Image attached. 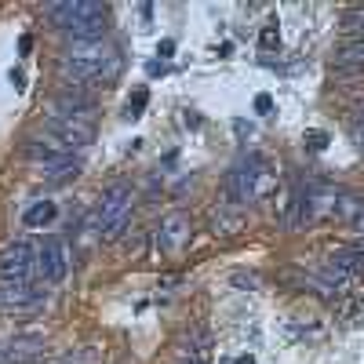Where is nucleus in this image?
I'll use <instances>...</instances> for the list:
<instances>
[{"instance_id":"1","label":"nucleus","mask_w":364,"mask_h":364,"mask_svg":"<svg viewBox=\"0 0 364 364\" xmlns=\"http://www.w3.org/2000/svg\"><path fill=\"white\" fill-rule=\"evenodd\" d=\"M132 223V190L128 186H109L99 200V211H95V230L102 240H113L128 230Z\"/></svg>"},{"instance_id":"2","label":"nucleus","mask_w":364,"mask_h":364,"mask_svg":"<svg viewBox=\"0 0 364 364\" xmlns=\"http://www.w3.org/2000/svg\"><path fill=\"white\" fill-rule=\"evenodd\" d=\"M259 175H262V157H240L230 171H226V204L230 208H240L248 204L255 193H259Z\"/></svg>"},{"instance_id":"3","label":"nucleus","mask_w":364,"mask_h":364,"mask_svg":"<svg viewBox=\"0 0 364 364\" xmlns=\"http://www.w3.org/2000/svg\"><path fill=\"white\" fill-rule=\"evenodd\" d=\"M63 58H66V63H80V66L106 70L109 77L120 73V55H117V48L106 44V41H73Z\"/></svg>"},{"instance_id":"4","label":"nucleus","mask_w":364,"mask_h":364,"mask_svg":"<svg viewBox=\"0 0 364 364\" xmlns=\"http://www.w3.org/2000/svg\"><path fill=\"white\" fill-rule=\"evenodd\" d=\"M37 269L48 284H63L70 273V252L63 237H44L37 245Z\"/></svg>"},{"instance_id":"5","label":"nucleus","mask_w":364,"mask_h":364,"mask_svg":"<svg viewBox=\"0 0 364 364\" xmlns=\"http://www.w3.org/2000/svg\"><path fill=\"white\" fill-rule=\"evenodd\" d=\"M44 15H48L51 26H58V29L70 33L73 26H80L87 18H99V15H109V11L102 4H95V0H66V4H48Z\"/></svg>"},{"instance_id":"6","label":"nucleus","mask_w":364,"mask_h":364,"mask_svg":"<svg viewBox=\"0 0 364 364\" xmlns=\"http://www.w3.org/2000/svg\"><path fill=\"white\" fill-rule=\"evenodd\" d=\"M33 269H37V248L29 240H11L0 252V273H4V281H29Z\"/></svg>"},{"instance_id":"7","label":"nucleus","mask_w":364,"mask_h":364,"mask_svg":"<svg viewBox=\"0 0 364 364\" xmlns=\"http://www.w3.org/2000/svg\"><path fill=\"white\" fill-rule=\"evenodd\" d=\"M48 135H55L66 149H73V146H87L91 135H95V128H91V120H87V117L51 113V117H48Z\"/></svg>"},{"instance_id":"8","label":"nucleus","mask_w":364,"mask_h":364,"mask_svg":"<svg viewBox=\"0 0 364 364\" xmlns=\"http://www.w3.org/2000/svg\"><path fill=\"white\" fill-rule=\"evenodd\" d=\"M193 240V223H190V215L186 211H175V215H168L164 223H161V230H157V252H164V255H178L182 248H186Z\"/></svg>"},{"instance_id":"9","label":"nucleus","mask_w":364,"mask_h":364,"mask_svg":"<svg viewBox=\"0 0 364 364\" xmlns=\"http://www.w3.org/2000/svg\"><path fill=\"white\" fill-rule=\"evenodd\" d=\"M37 302H41V291L29 281H4L0 284V306L26 310V306H37Z\"/></svg>"},{"instance_id":"10","label":"nucleus","mask_w":364,"mask_h":364,"mask_svg":"<svg viewBox=\"0 0 364 364\" xmlns=\"http://www.w3.org/2000/svg\"><path fill=\"white\" fill-rule=\"evenodd\" d=\"M328 269L343 273V277H357V273H364V248H336L328 259Z\"/></svg>"},{"instance_id":"11","label":"nucleus","mask_w":364,"mask_h":364,"mask_svg":"<svg viewBox=\"0 0 364 364\" xmlns=\"http://www.w3.org/2000/svg\"><path fill=\"white\" fill-rule=\"evenodd\" d=\"M211 230H215L219 237H233V233H240L245 230V215H240V208H219L215 215H211Z\"/></svg>"},{"instance_id":"12","label":"nucleus","mask_w":364,"mask_h":364,"mask_svg":"<svg viewBox=\"0 0 364 364\" xmlns=\"http://www.w3.org/2000/svg\"><path fill=\"white\" fill-rule=\"evenodd\" d=\"M37 168H41L48 178H63V175H77V171H80V161H77L73 154H55V157L41 161Z\"/></svg>"},{"instance_id":"13","label":"nucleus","mask_w":364,"mask_h":364,"mask_svg":"<svg viewBox=\"0 0 364 364\" xmlns=\"http://www.w3.org/2000/svg\"><path fill=\"white\" fill-rule=\"evenodd\" d=\"M336 66L339 70H364V37L360 41H350L336 51Z\"/></svg>"},{"instance_id":"14","label":"nucleus","mask_w":364,"mask_h":364,"mask_svg":"<svg viewBox=\"0 0 364 364\" xmlns=\"http://www.w3.org/2000/svg\"><path fill=\"white\" fill-rule=\"evenodd\" d=\"M41 353V339H11L4 346V357L8 360H29V357H37Z\"/></svg>"},{"instance_id":"15","label":"nucleus","mask_w":364,"mask_h":364,"mask_svg":"<svg viewBox=\"0 0 364 364\" xmlns=\"http://www.w3.org/2000/svg\"><path fill=\"white\" fill-rule=\"evenodd\" d=\"M51 219H55V204H51V200H37V204L22 215L26 226H48Z\"/></svg>"},{"instance_id":"16","label":"nucleus","mask_w":364,"mask_h":364,"mask_svg":"<svg viewBox=\"0 0 364 364\" xmlns=\"http://www.w3.org/2000/svg\"><path fill=\"white\" fill-rule=\"evenodd\" d=\"M343 29H350V33H364V8H353L343 15Z\"/></svg>"},{"instance_id":"17","label":"nucleus","mask_w":364,"mask_h":364,"mask_svg":"<svg viewBox=\"0 0 364 364\" xmlns=\"http://www.w3.org/2000/svg\"><path fill=\"white\" fill-rule=\"evenodd\" d=\"M233 284H237V288L255 291V288H259V277H255V273H233Z\"/></svg>"},{"instance_id":"18","label":"nucleus","mask_w":364,"mask_h":364,"mask_svg":"<svg viewBox=\"0 0 364 364\" xmlns=\"http://www.w3.org/2000/svg\"><path fill=\"white\" fill-rule=\"evenodd\" d=\"M306 146L310 149H324L328 146V135L324 132H306Z\"/></svg>"},{"instance_id":"19","label":"nucleus","mask_w":364,"mask_h":364,"mask_svg":"<svg viewBox=\"0 0 364 364\" xmlns=\"http://www.w3.org/2000/svg\"><path fill=\"white\" fill-rule=\"evenodd\" d=\"M273 44H281V33H277V29H262V48H273Z\"/></svg>"},{"instance_id":"20","label":"nucleus","mask_w":364,"mask_h":364,"mask_svg":"<svg viewBox=\"0 0 364 364\" xmlns=\"http://www.w3.org/2000/svg\"><path fill=\"white\" fill-rule=\"evenodd\" d=\"M353 142H357V146L364 149V113H360V117L353 120Z\"/></svg>"},{"instance_id":"21","label":"nucleus","mask_w":364,"mask_h":364,"mask_svg":"<svg viewBox=\"0 0 364 364\" xmlns=\"http://www.w3.org/2000/svg\"><path fill=\"white\" fill-rule=\"evenodd\" d=\"M255 109H259L262 117H266V113H273V99H269V95H259V99H255Z\"/></svg>"},{"instance_id":"22","label":"nucleus","mask_w":364,"mask_h":364,"mask_svg":"<svg viewBox=\"0 0 364 364\" xmlns=\"http://www.w3.org/2000/svg\"><path fill=\"white\" fill-rule=\"evenodd\" d=\"M157 51H161V58H171V55H175V41H161Z\"/></svg>"},{"instance_id":"23","label":"nucleus","mask_w":364,"mask_h":364,"mask_svg":"<svg viewBox=\"0 0 364 364\" xmlns=\"http://www.w3.org/2000/svg\"><path fill=\"white\" fill-rule=\"evenodd\" d=\"M357 233H364V204H360V211H357V215H353V223H350Z\"/></svg>"},{"instance_id":"24","label":"nucleus","mask_w":364,"mask_h":364,"mask_svg":"<svg viewBox=\"0 0 364 364\" xmlns=\"http://www.w3.org/2000/svg\"><path fill=\"white\" fill-rule=\"evenodd\" d=\"M18 48H22V55H29V48H33V37H29V33H26V37L18 41Z\"/></svg>"},{"instance_id":"25","label":"nucleus","mask_w":364,"mask_h":364,"mask_svg":"<svg viewBox=\"0 0 364 364\" xmlns=\"http://www.w3.org/2000/svg\"><path fill=\"white\" fill-rule=\"evenodd\" d=\"M237 364H255V360H252V357H240V360H237Z\"/></svg>"},{"instance_id":"26","label":"nucleus","mask_w":364,"mask_h":364,"mask_svg":"<svg viewBox=\"0 0 364 364\" xmlns=\"http://www.w3.org/2000/svg\"><path fill=\"white\" fill-rule=\"evenodd\" d=\"M186 364H204V360H186Z\"/></svg>"}]
</instances>
